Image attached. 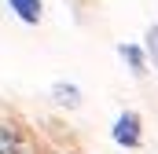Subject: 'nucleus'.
<instances>
[{
    "label": "nucleus",
    "instance_id": "5",
    "mask_svg": "<svg viewBox=\"0 0 158 154\" xmlns=\"http://www.w3.org/2000/svg\"><path fill=\"white\" fill-rule=\"evenodd\" d=\"M121 55L129 59V66H132V74H136V77L147 70V66H143V55H140V48H121Z\"/></svg>",
    "mask_w": 158,
    "mask_h": 154
},
{
    "label": "nucleus",
    "instance_id": "6",
    "mask_svg": "<svg viewBox=\"0 0 158 154\" xmlns=\"http://www.w3.org/2000/svg\"><path fill=\"white\" fill-rule=\"evenodd\" d=\"M147 48H151V59H155V70H158V26L147 30Z\"/></svg>",
    "mask_w": 158,
    "mask_h": 154
},
{
    "label": "nucleus",
    "instance_id": "3",
    "mask_svg": "<svg viewBox=\"0 0 158 154\" xmlns=\"http://www.w3.org/2000/svg\"><path fill=\"white\" fill-rule=\"evenodd\" d=\"M0 154H22V140H19V132L7 128V125H0Z\"/></svg>",
    "mask_w": 158,
    "mask_h": 154
},
{
    "label": "nucleus",
    "instance_id": "2",
    "mask_svg": "<svg viewBox=\"0 0 158 154\" xmlns=\"http://www.w3.org/2000/svg\"><path fill=\"white\" fill-rule=\"evenodd\" d=\"M7 4L19 11V18H22V22H30V26L40 22V0H7Z\"/></svg>",
    "mask_w": 158,
    "mask_h": 154
},
{
    "label": "nucleus",
    "instance_id": "1",
    "mask_svg": "<svg viewBox=\"0 0 158 154\" xmlns=\"http://www.w3.org/2000/svg\"><path fill=\"white\" fill-rule=\"evenodd\" d=\"M114 143H121V147H140V117L132 114H121L118 121H114Z\"/></svg>",
    "mask_w": 158,
    "mask_h": 154
},
{
    "label": "nucleus",
    "instance_id": "4",
    "mask_svg": "<svg viewBox=\"0 0 158 154\" xmlns=\"http://www.w3.org/2000/svg\"><path fill=\"white\" fill-rule=\"evenodd\" d=\"M52 95H55V103H63V107H77L81 103V92L74 88V84H63V81L52 88Z\"/></svg>",
    "mask_w": 158,
    "mask_h": 154
}]
</instances>
